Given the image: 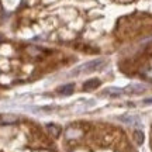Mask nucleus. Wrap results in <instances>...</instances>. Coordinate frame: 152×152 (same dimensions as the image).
<instances>
[{
    "label": "nucleus",
    "mask_w": 152,
    "mask_h": 152,
    "mask_svg": "<svg viewBox=\"0 0 152 152\" xmlns=\"http://www.w3.org/2000/svg\"><path fill=\"white\" fill-rule=\"evenodd\" d=\"M97 86H100V80L99 79H89L87 82H85V90H93Z\"/></svg>",
    "instance_id": "obj_4"
},
{
    "label": "nucleus",
    "mask_w": 152,
    "mask_h": 152,
    "mask_svg": "<svg viewBox=\"0 0 152 152\" xmlns=\"http://www.w3.org/2000/svg\"><path fill=\"white\" fill-rule=\"evenodd\" d=\"M134 138H135V141H137L138 145L144 144V132H142L141 130H135V132H134Z\"/></svg>",
    "instance_id": "obj_6"
},
{
    "label": "nucleus",
    "mask_w": 152,
    "mask_h": 152,
    "mask_svg": "<svg viewBox=\"0 0 152 152\" xmlns=\"http://www.w3.org/2000/svg\"><path fill=\"white\" fill-rule=\"evenodd\" d=\"M120 120H121L123 123H127V124H132V123L138 118H137V117H132V115H123V117H120Z\"/></svg>",
    "instance_id": "obj_7"
},
{
    "label": "nucleus",
    "mask_w": 152,
    "mask_h": 152,
    "mask_svg": "<svg viewBox=\"0 0 152 152\" xmlns=\"http://www.w3.org/2000/svg\"><path fill=\"white\" fill-rule=\"evenodd\" d=\"M144 103L148 104V103H152V99H147V100H144Z\"/></svg>",
    "instance_id": "obj_8"
},
{
    "label": "nucleus",
    "mask_w": 152,
    "mask_h": 152,
    "mask_svg": "<svg viewBox=\"0 0 152 152\" xmlns=\"http://www.w3.org/2000/svg\"><path fill=\"white\" fill-rule=\"evenodd\" d=\"M73 90H75V86H73V85H66V86H61L56 92L59 93V94H65V96H68V94H72Z\"/></svg>",
    "instance_id": "obj_5"
},
{
    "label": "nucleus",
    "mask_w": 152,
    "mask_h": 152,
    "mask_svg": "<svg viewBox=\"0 0 152 152\" xmlns=\"http://www.w3.org/2000/svg\"><path fill=\"white\" fill-rule=\"evenodd\" d=\"M106 65V61L104 59H94V61H90V62H87V64H83L80 65L79 68H76L75 71L72 72V76L73 73H82V72H85V73H89V72H94V71H99V69H102L103 66Z\"/></svg>",
    "instance_id": "obj_1"
},
{
    "label": "nucleus",
    "mask_w": 152,
    "mask_h": 152,
    "mask_svg": "<svg viewBox=\"0 0 152 152\" xmlns=\"http://www.w3.org/2000/svg\"><path fill=\"white\" fill-rule=\"evenodd\" d=\"M123 90H124V93H127V94H142V93L147 92V86L137 83V85H130V86H127L125 89H123Z\"/></svg>",
    "instance_id": "obj_2"
},
{
    "label": "nucleus",
    "mask_w": 152,
    "mask_h": 152,
    "mask_svg": "<svg viewBox=\"0 0 152 152\" xmlns=\"http://www.w3.org/2000/svg\"><path fill=\"white\" fill-rule=\"evenodd\" d=\"M124 90L123 89H117V87H109V89H104L103 92L100 93L102 96H110V97H117L120 94H123Z\"/></svg>",
    "instance_id": "obj_3"
}]
</instances>
